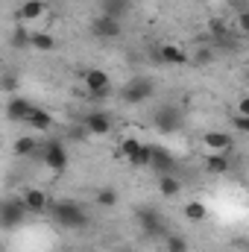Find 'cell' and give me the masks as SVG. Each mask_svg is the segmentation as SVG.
<instances>
[{
    "label": "cell",
    "mask_w": 249,
    "mask_h": 252,
    "mask_svg": "<svg viewBox=\"0 0 249 252\" xmlns=\"http://www.w3.org/2000/svg\"><path fill=\"white\" fill-rule=\"evenodd\" d=\"M50 217L62 226V229H85L88 226V211L79 205V202H73V199H56V202H50Z\"/></svg>",
    "instance_id": "cell-1"
},
{
    "label": "cell",
    "mask_w": 249,
    "mask_h": 252,
    "mask_svg": "<svg viewBox=\"0 0 249 252\" xmlns=\"http://www.w3.org/2000/svg\"><path fill=\"white\" fill-rule=\"evenodd\" d=\"M32 158H41V164L53 173H64L67 170V150H64L62 141H47V144H38L35 156Z\"/></svg>",
    "instance_id": "cell-2"
},
{
    "label": "cell",
    "mask_w": 249,
    "mask_h": 252,
    "mask_svg": "<svg viewBox=\"0 0 249 252\" xmlns=\"http://www.w3.org/2000/svg\"><path fill=\"white\" fill-rule=\"evenodd\" d=\"M27 220V208H24V199L12 196V199H0V229L3 232H15L18 226H24Z\"/></svg>",
    "instance_id": "cell-3"
},
{
    "label": "cell",
    "mask_w": 249,
    "mask_h": 252,
    "mask_svg": "<svg viewBox=\"0 0 249 252\" xmlns=\"http://www.w3.org/2000/svg\"><path fill=\"white\" fill-rule=\"evenodd\" d=\"M153 94H156V82L147 79V76H135V79H129V82L124 85V91H121L124 103H129V106H141V103H147Z\"/></svg>",
    "instance_id": "cell-4"
},
{
    "label": "cell",
    "mask_w": 249,
    "mask_h": 252,
    "mask_svg": "<svg viewBox=\"0 0 249 252\" xmlns=\"http://www.w3.org/2000/svg\"><path fill=\"white\" fill-rule=\"evenodd\" d=\"M82 82H85V88H88V94H91L94 100H106V97L112 94V79H109V73L100 70V67H85V70H82Z\"/></svg>",
    "instance_id": "cell-5"
},
{
    "label": "cell",
    "mask_w": 249,
    "mask_h": 252,
    "mask_svg": "<svg viewBox=\"0 0 249 252\" xmlns=\"http://www.w3.org/2000/svg\"><path fill=\"white\" fill-rule=\"evenodd\" d=\"M147 167H150L153 173H158V176H167V173L176 170V158H173V153H170L167 147L150 144V161H147Z\"/></svg>",
    "instance_id": "cell-6"
},
{
    "label": "cell",
    "mask_w": 249,
    "mask_h": 252,
    "mask_svg": "<svg viewBox=\"0 0 249 252\" xmlns=\"http://www.w3.org/2000/svg\"><path fill=\"white\" fill-rule=\"evenodd\" d=\"M179 124H182V112H179V106L164 103V106H158V109L153 112V126H156L158 132H176Z\"/></svg>",
    "instance_id": "cell-7"
},
{
    "label": "cell",
    "mask_w": 249,
    "mask_h": 252,
    "mask_svg": "<svg viewBox=\"0 0 249 252\" xmlns=\"http://www.w3.org/2000/svg\"><path fill=\"white\" fill-rule=\"evenodd\" d=\"M121 156L132 167H147V161H150V144H144L138 138H126L124 144H121Z\"/></svg>",
    "instance_id": "cell-8"
},
{
    "label": "cell",
    "mask_w": 249,
    "mask_h": 252,
    "mask_svg": "<svg viewBox=\"0 0 249 252\" xmlns=\"http://www.w3.org/2000/svg\"><path fill=\"white\" fill-rule=\"evenodd\" d=\"M91 32H94V38H100V41H115V38L124 35V27H121V21H115V18L97 15V18L91 21Z\"/></svg>",
    "instance_id": "cell-9"
},
{
    "label": "cell",
    "mask_w": 249,
    "mask_h": 252,
    "mask_svg": "<svg viewBox=\"0 0 249 252\" xmlns=\"http://www.w3.org/2000/svg\"><path fill=\"white\" fill-rule=\"evenodd\" d=\"M82 129L88 132V135H109L112 129H115V121H112V115L109 112H88L85 118H82Z\"/></svg>",
    "instance_id": "cell-10"
},
{
    "label": "cell",
    "mask_w": 249,
    "mask_h": 252,
    "mask_svg": "<svg viewBox=\"0 0 249 252\" xmlns=\"http://www.w3.org/2000/svg\"><path fill=\"white\" fill-rule=\"evenodd\" d=\"M202 144H205L211 153H223V156H229V153L235 150V138H232L229 132H220V129L202 132Z\"/></svg>",
    "instance_id": "cell-11"
},
{
    "label": "cell",
    "mask_w": 249,
    "mask_h": 252,
    "mask_svg": "<svg viewBox=\"0 0 249 252\" xmlns=\"http://www.w3.org/2000/svg\"><path fill=\"white\" fill-rule=\"evenodd\" d=\"M138 223L144 235H164V214L156 208H138Z\"/></svg>",
    "instance_id": "cell-12"
},
{
    "label": "cell",
    "mask_w": 249,
    "mask_h": 252,
    "mask_svg": "<svg viewBox=\"0 0 249 252\" xmlns=\"http://www.w3.org/2000/svg\"><path fill=\"white\" fill-rule=\"evenodd\" d=\"M21 199H24L27 214H47V208H50V196H47V190H41V188H30Z\"/></svg>",
    "instance_id": "cell-13"
},
{
    "label": "cell",
    "mask_w": 249,
    "mask_h": 252,
    "mask_svg": "<svg viewBox=\"0 0 249 252\" xmlns=\"http://www.w3.org/2000/svg\"><path fill=\"white\" fill-rule=\"evenodd\" d=\"M30 109H32V100L12 94V97H9V103H6V118H9L12 124H24V121H27V115H30Z\"/></svg>",
    "instance_id": "cell-14"
},
{
    "label": "cell",
    "mask_w": 249,
    "mask_h": 252,
    "mask_svg": "<svg viewBox=\"0 0 249 252\" xmlns=\"http://www.w3.org/2000/svg\"><path fill=\"white\" fill-rule=\"evenodd\" d=\"M24 124L30 126V129H38V132H50V129L56 126V121H53L50 112H44V109H38V106L32 103V109H30V115H27Z\"/></svg>",
    "instance_id": "cell-15"
},
{
    "label": "cell",
    "mask_w": 249,
    "mask_h": 252,
    "mask_svg": "<svg viewBox=\"0 0 249 252\" xmlns=\"http://www.w3.org/2000/svg\"><path fill=\"white\" fill-rule=\"evenodd\" d=\"M156 59L164 62V64H187L190 62V56L185 53V47H176V44H164Z\"/></svg>",
    "instance_id": "cell-16"
},
{
    "label": "cell",
    "mask_w": 249,
    "mask_h": 252,
    "mask_svg": "<svg viewBox=\"0 0 249 252\" xmlns=\"http://www.w3.org/2000/svg\"><path fill=\"white\" fill-rule=\"evenodd\" d=\"M38 138L35 135H21V138H15V144H12V153L18 156V158H32L35 156V150H38Z\"/></svg>",
    "instance_id": "cell-17"
},
{
    "label": "cell",
    "mask_w": 249,
    "mask_h": 252,
    "mask_svg": "<svg viewBox=\"0 0 249 252\" xmlns=\"http://www.w3.org/2000/svg\"><path fill=\"white\" fill-rule=\"evenodd\" d=\"M44 9H47L44 0H27V3L18 9V18H21L24 24H30V21H38V18L44 15Z\"/></svg>",
    "instance_id": "cell-18"
},
{
    "label": "cell",
    "mask_w": 249,
    "mask_h": 252,
    "mask_svg": "<svg viewBox=\"0 0 249 252\" xmlns=\"http://www.w3.org/2000/svg\"><path fill=\"white\" fill-rule=\"evenodd\" d=\"M158 193L161 196H167V199H173V196H179L182 193V179L179 176H173V173H167V176H158Z\"/></svg>",
    "instance_id": "cell-19"
},
{
    "label": "cell",
    "mask_w": 249,
    "mask_h": 252,
    "mask_svg": "<svg viewBox=\"0 0 249 252\" xmlns=\"http://www.w3.org/2000/svg\"><path fill=\"white\" fill-rule=\"evenodd\" d=\"M30 47L41 50V53H50L56 50V38L50 32H41V30H30Z\"/></svg>",
    "instance_id": "cell-20"
},
{
    "label": "cell",
    "mask_w": 249,
    "mask_h": 252,
    "mask_svg": "<svg viewBox=\"0 0 249 252\" xmlns=\"http://www.w3.org/2000/svg\"><path fill=\"white\" fill-rule=\"evenodd\" d=\"M182 214H185L187 223H202V220L208 217V208H205V202H202V199H190V202H185Z\"/></svg>",
    "instance_id": "cell-21"
},
{
    "label": "cell",
    "mask_w": 249,
    "mask_h": 252,
    "mask_svg": "<svg viewBox=\"0 0 249 252\" xmlns=\"http://www.w3.org/2000/svg\"><path fill=\"white\" fill-rule=\"evenodd\" d=\"M229 158L223 156V153H208L205 156V170L208 173H214V176H220V173H229Z\"/></svg>",
    "instance_id": "cell-22"
},
{
    "label": "cell",
    "mask_w": 249,
    "mask_h": 252,
    "mask_svg": "<svg viewBox=\"0 0 249 252\" xmlns=\"http://www.w3.org/2000/svg\"><path fill=\"white\" fill-rule=\"evenodd\" d=\"M126 12H129V0H103V12H100V15L121 21Z\"/></svg>",
    "instance_id": "cell-23"
},
{
    "label": "cell",
    "mask_w": 249,
    "mask_h": 252,
    "mask_svg": "<svg viewBox=\"0 0 249 252\" xmlns=\"http://www.w3.org/2000/svg\"><path fill=\"white\" fill-rule=\"evenodd\" d=\"M9 44H12V47H18V50L30 47V30H27V27H18V30L9 35Z\"/></svg>",
    "instance_id": "cell-24"
},
{
    "label": "cell",
    "mask_w": 249,
    "mask_h": 252,
    "mask_svg": "<svg viewBox=\"0 0 249 252\" xmlns=\"http://www.w3.org/2000/svg\"><path fill=\"white\" fill-rule=\"evenodd\" d=\"M97 205H118V190H112V188H100L97 190Z\"/></svg>",
    "instance_id": "cell-25"
},
{
    "label": "cell",
    "mask_w": 249,
    "mask_h": 252,
    "mask_svg": "<svg viewBox=\"0 0 249 252\" xmlns=\"http://www.w3.org/2000/svg\"><path fill=\"white\" fill-rule=\"evenodd\" d=\"M167 252H187V238L185 235H170L167 238Z\"/></svg>",
    "instance_id": "cell-26"
},
{
    "label": "cell",
    "mask_w": 249,
    "mask_h": 252,
    "mask_svg": "<svg viewBox=\"0 0 249 252\" xmlns=\"http://www.w3.org/2000/svg\"><path fill=\"white\" fill-rule=\"evenodd\" d=\"M232 129L235 132H249V115H235L232 118Z\"/></svg>",
    "instance_id": "cell-27"
},
{
    "label": "cell",
    "mask_w": 249,
    "mask_h": 252,
    "mask_svg": "<svg viewBox=\"0 0 249 252\" xmlns=\"http://www.w3.org/2000/svg\"><path fill=\"white\" fill-rule=\"evenodd\" d=\"M0 88H3V91H9V94H15V88H18V76H15V73H3Z\"/></svg>",
    "instance_id": "cell-28"
},
{
    "label": "cell",
    "mask_w": 249,
    "mask_h": 252,
    "mask_svg": "<svg viewBox=\"0 0 249 252\" xmlns=\"http://www.w3.org/2000/svg\"><path fill=\"white\" fill-rule=\"evenodd\" d=\"M247 32H249V12L241 9V15H238V32L235 35H247Z\"/></svg>",
    "instance_id": "cell-29"
},
{
    "label": "cell",
    "mask_w": 249,
    "mask_h": 252,
    "mask_svg": "<svg viewBox=\"0 0 249 252\" xmlns=\"http://www.w3.org/2000/svg\"><path fill=\"white\" fill-rule=\"evenodd\" d=\"M211 59H214L211 50H196V56H193V62H199V64H208Z\"/></svg>",
    "instance_id": "cell-30"
},
{
    "label": "cell",
    "mask_w": 249,
    "mask_h": 252,
    "mask_svg": "<svg viewBox=\"0 0 249 252\" xmlns=\"http://www.w3.org/2000/svg\"><path fill=\"white\" fill-rule=\"evenodd\" d=\"M238 115H249V100L247 97H241V103H238Z\"/></svg>",
    "instance_id": "cell-31"
},
{
    "label": "cell",
    "mask_w": 249,
    "mask_h": 252,
    "mask_svg": "<svg viewBox=\"0 0 249 252\" xmlns=\"http://www.w3.org/2000/svg\"><path fill=\"white\" fill-rule=\"evenodd\" d=\"M229 3H232V6H247L249 0H229Z\"/></svg>",
    "instance_id": "cell-32"
}]
</instances>
